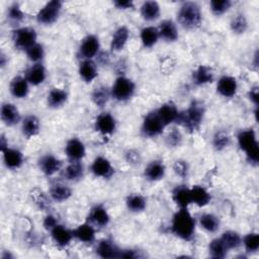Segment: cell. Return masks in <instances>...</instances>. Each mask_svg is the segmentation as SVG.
Listing matches in <instances>:
<instances>
[{
    "instance_id": "681fc988",
    "label": "cell",
    "mask_w": 259,
    "mask_h": 259,
    "mask_svg": "<svg viewBox=\"0 0 259 259\" xmlns=\"http://www.w3.org/2000/svg\"><path fill=\"white\" fill-rule=\"evenodd\" d=\"M173 170L177 176L185 178L188 175L189 167L186 161L179 159V160H176L175 163L173 164Z\"/></svg>"
},
{
    "instance_id": "7a4b0ae2",
    "label": "cell",
    "mask_w": 259,
    "mask_h": 259,
    "mask_svg": "<svg viewBox=\"0 0 259 259\" xmlns=\"http://www.w3.org/2000/svg\"><path fill=\"white\" fill-rule=\"evenodd\" d=\"M171 231L178 238L189 241L193 238L195 231V220L187 208H179L171 221Z\"/></svg>"
},
{
    "instance_id": "60d3db41",
    "label": "cell",
    "mask_w": 259,
    "mask_h": 259,
    "mask_svg": "<svg viewBox=\"0 0 259 259\" xmlns=\"http://www.w3.org/2000/svg\"><path fill=\"white\" fill-rule=\"evenodd\" d=\"M231 30L236 34H243L248 29V20L242 13L236 14L230 22Z\"/></svg>"
},
{
    "instance_id": "5b68a950",
    "label": "cell",
    "mask_w": 259,
    "mask_h": 259,
    "mask_svg": "<svg viewBox=\"0 0 259 259\" xmlns=\"http://www.w3.org/2000/svg\"><path fill=\"white\" fill-rule=\"evenodd\" d=\"M111 97L117 101H126L131 99L136 91V84L127 77L119 76L115 79L111 89Z\"/></svg>"
},
{
    "instance_id": "b9f144b4",
    "label": "cell",
    "mask_w": 259,
    "mask_h": 259,
    "mask_svg": "<svg viewBox=\"0 0 259 259\" xmlns=\"http://www.w3.org/2000/svg\"><path fill=\"white\" fill-rule=\"evenodd\" d=\"M230 144H231V137L224 130L218 131L212 137V146L217 151L225 150L227 147H229Z\"/></svg>"
},
{
    "instance_id": "7bdbcfd3",
    "label": "cell",
    "mask_w": 259,
    "mask_h": 259,
    "mask_svg": "<svg viewBox=\"0 0 259 259\" xmlns=\"http://www.w3.org/2000/svg\"><path fill=\"white\" fill-rule=\"evenodd\" d=\"M209 255L213 258H224L228 252L227 247L221 238H217L210 241L208 245Z\"/></svg>"
},
{
    "instance_id": "603a6c76",
    "label": "cell",
    "mask_w": 259,
    "mask_h": 259,
    "mask_svg": "<svg viewBox=\"0 0 259 259\" xmlns=\"http://www.w3.org/2000/svg\"><path fill=\"white\" fill-rule=\"evenodd\" d=\"M46 77H47L46 68L40 63L34 64L31 67H29L25 74L26 80L30 85H33V86H38L41 83H44V81L46 80Z\"/></svg>"
},
{
    "instance_id": "f1b7e54d",
    "label": "cell",
    "mask_w": 259,
    "mask_h": 259,
    "mask_svg": "<svg viewBox=\"0 0 259 259\" xmlns=\"http://www.w3.org/2000/svg\"><path fill=\"white\" fill-rule=\"evenodd\" d=\"M79 75L86 83H91L98 75L97 66L92 60H83L79 66Z\"/></svg>"
},
{
    "instance_id": "7c38bea8",
    "label": "cell",
    "mask_w": 259,
    "mask_h": 259,
    "mask_svg": "<svg viewBox=\"0 0 259 259\" xmlns=\"http://www.w3.org/2000/svg\"><path fill=\"white\" fill-rule=\"evenodd\" d=\"M65 154L71 161H81L86 155L85 145L78 138H71L66 143Z\"/></svg>"
},
{
    "instance_id": "30bf717a",
    "label": "cell",
    "mask_w": 259,
    "mask_h": 259,
    "mask_svg": "<svg viewBox=\"0 0 259 259\" xmlns=\"http://www.w3.org/2000/svg\"><path fill=\"white\" fill-rule=\"evenodd\" d=\"M94 127L98 133L104 136L111 135L116 128V120L109 112H102L96 117Z\"/></svg>"
},
{
    "instance_id": "c3c4849f",
    "label": "cell",
    "mask_w": 259,
    "mask_h": 259,
    "mask_svg": "<svg viewBox=\"0 0 259 259\" xmlns=\"http://www.w3.org/2000/svg\"><path fill=\"white\" fill-rule=\"evenodd\" d=\"M165 143L168 147H171V148L179 147L182 143V135L180 131L175 127L170 130L165 138Z\"/></svg>"
},
{
    "instance_id": "8992f818",
    "label": "cell",
    "mask_w": 259,
    "mask_h": 259,
    "mask_svg": "<svg viewBox=\"0 0 259 259\" xmlns=\"http://www.w3.org/2000/svg\"><path fill=\"white\" fill-rule=\"evenodd\" d=\"M36 31L34 28L29 26L18 27L13 30L12 39L15 48L22 51H27L30 47L36 44Z\"/></svg>"
},
{
    "instance_id": "d590c367",
    "label": "cell",
    "mask_w": 259,
    "mask_h": 259,
    "mask_svg": "<svg viewBox=\"0 0 259 259\" xmlns=\"http://www.w3.org/2000/svg\"><path fill=\"white\" fill-rule=\"evenodd\" d=\"M140 37H141V41L145 48H152L157 44V41L160 37L158 28L154 27V26H146V27L142 28Z\"/></svg>"
},
{
    "instance_id": "f907efd6",
    "label": "cell",
    "mask_w": 259,
    "mask_h": 259,
    "mask_svg": "<svg viewBox=\"0 0 259 259\" xmlns=\"http://www.w3.org/2000/svg\"><path fill=\"white\" fill-rule=\"evenodd\" d=\"M33 196V200L35 201V204L40 208V209H46L49 204H50V199L48 198V196L40 190H38L36 193L33 192L32 194Z\"/></svg>"
},
{
    "instance_id": "74e56055",
    "label": "cell",
    "mask_w": 259,
    "mask_h": 259,
    "mask_svg": "<svg viewBox=\"0 0 259 259\" xmlns=\"http://www.w3.org/2000/svg\"><path fill=\"white\" fill-rule=\"evenodd\" d=\"M111 97V91L106 86H98L96 87L91 95V99L94 104L98 107H103L108 102Z\"/></svg>"
},
{
    "instance_id": "9f6ffc18",
    "label": "cell",
    "mask_w": 259,
    "mask_h": 259,
    "mask_svg": "<svg viewBox=\"0 0 259 259\" xmlns=\"http://www.w3.org/2000/svg\"><path fill=\"white\" fill-rule=\"evenodd\" d=\"M136 257H139V255L137 254L136 250H132V249L120 250L119 256H118V258H136Z\"/></svg>"
},
{
    "instance_id": "5bb4252c",
    "label": "cell",
    "mask_w": 259,
    "mask_h": 259,
    "mask_svg": "<svg viewBox=\"0 0 259 259\" xmlns=\"http://www.w3.org/2000/svg\"><path fill=\"white\" fill-rule=\"evenodd\" d=\"M156 112L159 115L162 122L165 124V126L169 125L170 123L176 122L179 115V110L177 109V106L175 105V103L172 101H168L162 104L156 110Z\"/></svg>"
},
{
    "instance_id": "11a10c76",
    "label": "cell",
    "mask_w": 259,
    "mask_h": 259,
    "mask_svg": "<svg viewBox=\"0 0 259 259\" xmlns=\"http://www.w3.org/2000/svg\"><path fill=\"white\" fill-rule=\"evenodd\" d=\"M248 97L249 99L257 106L258 105V101H259V92H258V87L254 86L252 88H250L249 92H248Z\"/></svg>"
},
{
    "instance_id": "db71d44e",
    "label": "cell",
    "mask_w": 259,
    "mask_h": 259,
    "mask_svg": "<svg viewBox=\"0 0 259 259\" xmlns=\"http://www.w3.org/2000/svg\"><path fill=\"white\" fill-rule=\"evenodd\" d=\"M113 5L117 8V9H130L134 7V2L132 0H115L113 1Z\"/></svg>"
},
{
    "instance_id": "484cf974",
    "label": "cell",
    "mask_w": 259,
    "mask_h": 259,
    "mask_svg": "<svg viewBox=\"0 0 259 259\" xmlns=\"http://www.w3.org/2000/svg\"><path fill=\"white\" fill-rule=\"evenodd\" d=\"M214 79L212 70L205 66V65H199L192 74V80L193 83L197 86H202L208 83H211Z\"/></svg>"
},
{
    "instance_id": "7402d4cb",
    "label": "cell",
    "mask_w": 259,
    "mask_h": 259,
    "mask_svg": "<svg viewBox=\"0 0 259 259\" xmlns=\"http://www.w3.org/2000/svg\"><path fill=\"white\" fill-rule=\"evenodd\" d=\"M95 229L90 223H84L79 225L73 230V236L84 244H92L95 240Z\"/></svg>"
},
{
    "instance_id": "52a82bcc",
    "label": "cell",
    "mask_w": 259,
    "mask_h": 259,
    "mask_svg": "<svg viewBox=\"0 0 259 259\" xmlns=\"http://www.w3.org/2000/svg\"><path fill=\"white\" fill-rule=\"evenodd\" d=\"M62 7H63V3L59 0H53L48 2L36 13L35 15L36 21L44 25L53 24L59 18Z\"/></svg>"
},
{
    "instance_id": "f6af8a7d",
    "label": "cell",
    "mask_w": 259,
    "mask_h": 259,
    "mask_svg": "<svg viewBox=\"0 0 259 259\" xmlns=\"http://www.w3.org/2000/svg\"><path fill=\"white\" fill-rule=\"evenodd\" d=\"M231 5L232 2L230 0H212L209 2L210 10L217 16L225 14L231 8Z\"/></svg>"
},
{
    "instance_id": "44dd1931",
    "label": "cell",
    "mask_w": 259,
    "mask_h": 259,
    "mask_svg": "<svg viewBox=\"0 0 259 259\" xmlns=\"http://www.w3.org/2000/svg\"><path fill=\"white\" fill-rule=\"evenodd\" d=\"M3 155V162L4 165L11 170H15L21 167L23 164V154L17 149L7 148L2 152Z\"/></svg>"
},
{
    "instance_id": "f5cc1de1",
    "label": "cell",
    "mask_w": 259,
    "mask_h": 259,
    "mask_svg": "<svg viewBox=\"0 0 259 259\" xmlns=\"http://www.w3.org/2000/svg\"><path fill=\"white\" fill-rule=\"evenodd\" d=\"M42 225L45 227V229L51 231L53 228H55L57 225H58V221L56 219L55 215L53 214H48L45 217L44 219V222H42Z\"/></svg>"
},
{
    "instance_id": "1f68e13d",
    "label": "cell",
    "mask_w": 259,
    "mask_h": 259,
    "mask_svg": "<svg viewBox=\"0 0 259 259\" xmlns=\"http://www.w3.org/2000/svg\"><path fill=\"white\" fill-rule=\"evenodd\" d=\"M39 127H40L39 119L33 114L25 116L21 122L22 134L27 139L35 137L39 133Z\"/></svg>"
},
{
    "instance_id": "d6a6232c",
    "label": "cell",
    "mask_w": 259,
    "mask_h": 259,
    "mask_svg": "<svg viewBox=\"0 0 259 259\" xmlns=\"http://www.w3.org/2000/svg\"><path fill=\"white\" fill-rule=\"evenodd\" d=\"M84 175V166L80 161H71L63 171L65 179L70 181H79Z\"/></svg>"
},
{
    "instance_id": "e0dca14e",
    "label": "cell",
    "mask_w": 259,
    "mask_h": 259,
    "mask_svg": "<svg viewBox=\"0 0 259 259\" xmlns=\"http://www.w3.org/2000/svg\"><path fill=\"white\" fill-rule=\"evenodd\" d=\"M51 236L53 241L60 247H66L68 246L72 239L74 238L73 236V231L69 230L63 225L58 224L55 228H53L51 231Z\"/></svg>"
},
{
    "instance_id": "e575fe53",
    "label": "cell",
    "mask_w": 259,
    "mask_h": 259,
    "mask_svg": "<svg viewBox=\"0 0 259 259\" xmlns=\"http://www.w3.org/2000/svg\"><path fill=\"white\" fill-rule=\"evenodd\" d=\"M160 5L156 1H145L141 6V15L147 21H154L160 16Z\"/></svg>"
},
{
    "instance_id": "d6986e66",
    "label": "cell",
    "mask_w": 259,
    "mask_h": 259,
    "mask_svg": "<svg viewBox=\"0 0 259 259\" xmlns=\"http://www.w3.org/2000/svg\"><path fill=\"white\" fill-rule=\"evenodd\" d=\"M0 115L2 121L8 126L15 125L20 121V113L18 108L14 104L9 102H5L2 104Z\"/></svg>"
},
{
    "instance_id": "8d00e7d4",
    "label": "cell",
    "mask_w": 259,
    "mask_h": 259,
    "mask_svg": "<svg viewBox=\"0 0 259 259\" xmlns=\"http://www.w3.org/2000/svg\"><path fill=\"white\" fill-rule=\"evenodd\" d=\"M125 204L128 210L133 212H141L147 206V199L140 193H132L126 197Z\"/></svg>"
},
{
    "instance_id": "83f0119b",
    "label": "cell",
    "mask_w": 259,
    "mask_h": 259,
    "mask_svg": "<svg viewBox=\"0 0 259 259\" xmlns=\"http://www.w3.org/2000/svg\"><path fill=\"white\" fill-rule=\"evenodd\" d=\"M172 198L179 208H187L191 203L190 188L185 185H177L172 191Z\"/></svg>"
},
{
    "instance_id": "6f0895ef",
    "label": "cell",
    "mask_w": 259,
    "mask_h": 259,
    "mask_svg": "<svg viewBox=\"0 0 259 259\" xmlns=\"http://www.w3.org/2000/svg\"><path fill=\"white\" fill-rule=\"evenodd\" d=\"M7 148H8V141L6 140L5 136L2 134L0 137V150H1V152H3Z\"/></svg>"
},
{
    "instance_id": "9c48e42d",
    "label": "cell",
    "mask_w": 259,
    "mask_h": 259,
    "mask_svg": "<svg viewBox=\"0 0 259 259\" xmlns=\"http://www.w3.org/2000/svg\"><path fill=\"white\" fill-rule=\"evenodd\" d=\"M99 38L94 34H88L81 41L79 53L82 56L83 60H92V58L99 54Z\"/></svg>"
},
{
    "instance_id": "ac0fdd59",
    "label": "cell",
    "mask_w": 259,
    "mask_h": 259,
    "mask_svg": "<svg viewBox=\"0 0 259 259\" xmlns=\"http://www.w3.org/2000/svg\"><path fill=\"white\" fill-rule=\"evenodd\" d=\"M9 91L15 98H25L29 92V83L25 77L15 76L9 84Z\"/></svg>"
},
{
    "instance_id": "277c9868",
    "label": "cell",
    "mask_w": 259,
    "mask_h": 259,
    "mask_svg": "<svg viewBox=\"0 0 259 259\" xmlns=\"http://www.w3.org/2000/svg\"><path fill=\"white\" fill-rule=\"evenodd\" d=\"M237 140L240 149L246 153L248 161L256 164L259 160V146L255 131L253 128L242 130L238 134Z\"/></svg>"
},
{
    "instance_id": "9a60e30c",
    "label": "cell",
    "mask_w": 259,
    "mask_h": 259,
    "mask_svg": "<svg viewBox=\"0 0 259 259\" xmlns=\"http://www.w3.org/2000/svg\"><path fill=\"white\" fill-rule=\"evenodd\" d=\"M88 220L91 225L98 228H104L109 224L110 217L107 212V209L103 205L98 204L90 209Z\"/></svg>"
},
{
    "instance_id": "3957f363",
    "label": "cell",
    "mask_w": 259,
    "mask_h": 259,
    "mask_svg": "<svg viewBox=\"0 0 259 259\" xmlns=\"http://www.w3.org/2000/svg\"><path fill=\"white\" fill-rule=\"evenodd\" d=\"M177 20L182 27L194 29L198 27L202 20V14L199 5L196 2H183L177 12Z\"/></svg>"
},
{
    "instance_id": "ffe728a7",
    "label": "cell",
    "mask_w": 259,
    "mask_h": 259,
    "mask_svg": "<svg viewBox=\"0 0 259 259\" xmlns=\"http://www.w3.org/2000/svg\"><path fill=\"white\" fill-rule=\"evenodd\" d=\"M166 173V167L162 161H151L144 170V176L148 181H158L163 179Z\"/></svg>"
},
{
    "instance_id": "6da1fadb",
    "label": "cell",
    "mask_w": 259,
    "mask_h": 259,
    "mask_svg": "<svg viewBox=\"0 0 259 259\" xmlns=\"http://www.w3.org/2000/svg\"><path fill=\"white\" fill-rule=\"evenodd\" d=\"M204 111L203 103L198 100H193L185 110L179 111L176 122L181 124L187 132L195 133L202 123Z\"/></svg>"
},
{
    "instance_id": "d4e9b609",
    "label": "cell",
    "mask_w": 259,
    "mask_h": 259,
    "mask_svg": "<svg viewBox=\"0 0 259 259\" xmlns=\"http://www.w3.org/2000/svg\"><path fill=\"white\" fill-rule=\"evenodd\" d=\"M159 35L166 41L172 42L178 38V29L171 19L163 20L158 27Z\"/></svg>"
},
{
    "instance_id": "ee69618b",
    "label": "cell",
    "mask_w": 259,
    "mask_h": 259,
    "mask_svg": "<svg viewBox=\"0 0 259 259\" xmlns=\"http://www.w3.org/2000/svg\"><path fill=\"white\" fill-rule=\"evenodd\" d=\"M25 53H26L28 60L33 62L34 64L39 63L45 57V49H44L42 45H40L38 42H36L32 47H30Z\"/></svg>"
},
{
    "instance_id": "816d5d0a",
    "label": "cell",
    "mask_w": 259,
    "mask_h": 259,
    "mask_svg": "<svg viewBox=\"0 0 259 259\" xmlns=\"http://www.w3.org/2000/svg\"><path fill=\"white\" fill-rule=\"evenodd\" d=\"M125 159L126 161L132 165H137L141 162V155L136 150H128L125 153Z\"/></svg>"
},
{
    "instance_id": "836d02e7",
    "label": "cell",
    "mask_w": 259,
    "mask_h": 259,
    "mask_svg": "<svg viewBox=\"0 0 259 259\" xmlns=\"http://www.w3.org/2000/svg\"><path fill=\"white\" fill-rule=\"evenodd\" d=\"M68 99V93L61 88H52L48 94L47 102L52 108H58L63 106Z\"/></svg>"
},
{
    "instance_id": "bcb514c9",
    "label": "cell",
    "mask_w": 259,
    "mask_h": 259,
    "mask_svg": "<svg viewBox=\"0 0 259 259\" xmlns=\"http://www.w3.org/2000/svg\"><path fill=\"white\" fill-rule=\"evenodd\" d=\"M242 243L247 252H256L259 249V235L257 233H249L242 239Z\"/></svg>"
},
{
    "instance_id": "8fae6325",
    "label": "cell",
    "mask_w": 259,
    "mask_h": 259,
    "mask_svg": "<svg viewBox=\"0 0 259 259\" xmlns=\"http://www.w3.org/2000/svg\"><path fill=\"white\" fill-rule=\"evenodd\" d=\"M90 169L96 177L100 178H109L114 173V168L112 167L110 161L103 156L96 157L93 160Z\"/></svg>"
},
{
    "instance_id": "4dcf8cb0",
    "label": "cell",
    "mask_w": 259,
    "mask_h": 259,
    "mask_svg": "<svg viewBox=\"0 0 259 259\" xmlns=\"http://www.w3.org/2000/svg\"><path fill=\"white\" fill-rule=\"evenodd\" d=\"M190 196L191 203H194L197 206H205L211 199L210 193L200 185H194L190 188Z\"/></svg>"
},
{
    "instance_id": "ab89813d",
    "label": "cell",
    "mask_w": 259,
    "mask_h": 259,
    "mask_svg": "<svg viewBox=\"0 0 259 259\" xmlns=\"http://www.w3.org/2000/svg\"><path fill=\"white\" fill-rule=\"evenodd\" d=\"M221 239L224 242V244L228 250L237 249L242 244V238H241L240 234L235 231H232V230L224 232L222 234Z\"/></svg>"
},
{
    "instance_id": "f35d334b",
    "label": "cell",
    "mask_w": 259,
    "mask_h": 259,
    "mask_svg": "<svg viewBox=\"0 0 259 259\" xmlns=\"http://www.w3.org/2000/svg\"><path fill=\"white\" fill-rule=\"evenodd\" d=\"M199 225L204 231L208 233H215L220 229V220L213 213L206 212L200 215Z\"/></svg>"
},
{
    "instance_id": "2e32d148",
    "label": "cell",
    "mask_w": 259,
    "mask_h": 259,
    "mask_svg": "<svg viewBox=\"0 0 259 259\" xmlns=\"http://www.w3.org/2000/svg\"><path fill=\"white\" fill-rule=\"evenodd\" d=\"M237 89L238 82L233 76H222L217 83V90L224 97H233L237 93Z\"/></svg>"
},
{
    "instance_id": "cb8c5ba5",
    "label": "cell",
    "mask_w": 259,
    "mask_h": 259,
    "mask_svg": "<svg viewBox=\"0 0 259 259\" xmlns=\"http://www.w3.org/2000/svg\"><path fill=\"white\" fill-rule=\"evenodd\" d=\"M128 37H130V30L126 26L122 25L116 28L112 34L111 41H110L111 51L113 52L121 51L126 45Z\"/></svg>"
},
{
    "instance_id": "4fadbf2b",
    "label": "cell",
    "mask_w": 259,
    "mask_h": 259,
    "mask_svg": "<svg viewBox=\"0 0 259 259\" xmlns=\"http://www.w3.org/2000/svg\"><path fill=\"white\" fill-rule=\"evenodd\" d=\"M62 161L52 154L44 155L38 160L39 170L47 176H52L55 173L59 172L62 168Z\"/></svg>"
},
{
    "instance_id": "f546056e",
    "label": "cell",
    "mask_w": 259,
    "mask_h": 259,
    "mask_svg": "<svg viewBox=\"0 0 259 259\" xmlns=\"http://www.w3.org/2000/svg\"><path fill=\"white\" fill-rule=\"evenodd\" d=\"M50 197L56 202H63L68 200L72 195L71 188L63 183H55L50 187Z\"/></svg>"
},
{
    "instance_id": "ba28073f",
    "label": "cell",
    "mask_w": 259,
    "mask_h": 259,
    "mask_svg": "<svg viewBox=\"0 0 259 259\" xmlns=\"http://www.w3.org/2000/svg\"><path fill=\"white\" fill-rule=\"evenodd\" d=\"M164 127H165V124L162 122L157 112L152 111V112H149L143 120L142 133L144 134L145 137L155 138L162 134Z\"/></svg>"
},
{
    "instance_id": "680465c9",
    "label": "cell",
    "mask_w": 259,
    "mask_h": 259,
    "mask_svg": "<svg viewBox=\"0 0 259 259\" xmlns=\"http://www.w3.org/2000/svg\"><path fill=\"white\" fill-rule=\"evenodd\" d=\"M0 65L2 68L6 65V56L3 53H1V56H0Z\"/></svg>"
},
{
    "instance_id": "7dc6e473",
    "label": "cell",
    "mask_w": 259,
    "mask_h": 259,
    "mask_svg": "<svg viewBox=\"0 0 259 259\" xmlns=\"http://www.w3.org/2000/svg\"><path fill=\"white\" fill-rule=\"evenodd\" d=\"M24 13L17 3H13L7 10V18L13 23H19L24 19Z\"/></svg>"
},
{
    "instance_id": "4316f807",
    "label": "cell",
    "mask_w": 259,
    "mask_h": 259,
    "mask_svg": "<svg viewBox=\"0 0 259 259\" xmlns=\"http://www.w3.org/2000/svg\"><path fill=\"white\" fill-rule=\"evenodd\" d=\"M120 249L108 239L101 240L96 247V254L101 258H118Z\"/></svg>"
}]
</instances>
